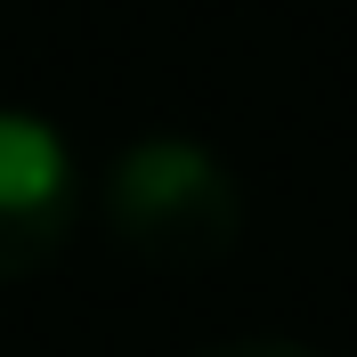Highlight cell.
<instances>
[{
    "label": "cell",
    "mask_w": 357,
    "mask_h": 357,
    "mask_svg": "<svg viewBox=\"0 0 357 357\" xmlns=\"http://www.w3.org/2000/svg\"><path fill=\"white\" fill-rule=\"evenodd\" d=\"M106 227L146 268H211L244 236V195L211 146L195 138H138L106 171Z\"/></svg>",
    "instance_id": "cell-1"
},
{
    "label": "cell",
    "mask_w": 357,
    "mask_h": 357,
    "mask_svg": "<svg viewBox=\"0 0 357 357\" xmlns=\"http://www.w3.org/2000/svg\"><path fill=\"white\" fill-rule=\"evenodd\" d=\"M73 236V146L41 114H0V284Z\"/></svg>",
    "instance_id": "cell-2"
},
{
    "label": "cell",
    "mask_w": 357,
    "mask_h": 357,
    "mask_svg": "<svg viewBox=\"0 0 357 357\" xmlns=\"http://www.w3.org/2000/svg\"><path fill=\"white\" fill-rule=\"evenodd\" d=\"M211 357H317V349H301V341H227Z\"/></svg>",
    "instance_id": "cell-3"
}]
</instances>
